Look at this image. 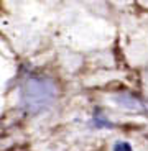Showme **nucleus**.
Here are the masks:
<instances>
[{"label": "nucleus", "mask_w": 148, "mask_h": 151, "mask_svg": "<svg viewBox=\"0 0 148 151\" xmlns=\"http://www.w3.org/2000/svg\"><path fill=\"white\" fill-rule=\"evenodd\" d=\"M94 122H95V125H97V127H112V125L107 123V122L104 120V118H102V120H99V117H95V118H94Z\"/></svg>", "instance_id": "obj_3"}, {"label": "nucleus", "mask_w": 148, "mask_h": 151, "mask_svg": "<svg viewBox=\"0 0 148 151\" xmlns=\"http://www.w3.org/2000/svg\"><path fill=\"white\" fill-rule=\"evenodd\" d=\"M114 151H132V146L127 141H118L114 145Z\"/></svg>", "instance_id": "obj_2"}, {"label": "nucleus", "mask_w": 148, "mask_h": 151, "mask_svg": "<svg viewBox=\"0 0 148 151\" xmlns=\"http://www.w3.org/2000/svg\"><path fill=\"white\" fill-rule=\"evenodd\" d=\"M22 104L31 113L46 110L56 99V86L41 76L28 77L22 86Z\"/></svg>", "instance_id": "obj_1"}]
</instances>
